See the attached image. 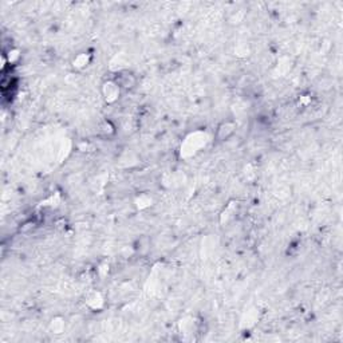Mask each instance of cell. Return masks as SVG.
Listing matches in <instances>:
<instances>
[{
    "mask_svg": "<svg viewBox=\"0 0 343 343\" xmlns=\"http://www.w3.org/2000/svg\"><path fill=\"white\" fill-rule=\"evenodd\" d=\"M236 123L233 121H223L219 123L216 129V140L223 142V141L229 140L233 134L236 133Z\"/></svg>",
    "mask_w": 343,
    "mask_h": 343,
    "instance_id": "cell-2",
    "label": "cell"
},
{
    "mask_svg": "<svg viewBox=\"0 0 343 343\" xmlns=\"http://www.w3.org/2000/svg\"><path fill=\"white\" fill-rule=\"evenodd\" d=\"M114 81L118 83V86L121 88V90L122 89H125V90H130V89H133L134 86H136V77H134L133 73H130V71L127 70H122L119 71V73H117V77L114 78Z\"/></svg>",
    "mask_w": 343,
    "mask_h": 343,
    "instance_id": "cell-3",
    "label": "cell"
},
{
    "mask_svg": "<svg viewBox=\"0 0 343 343\" xmlns=\"http://www.w3.org/2000/svg\"><path fill=\"white\" fill-rule=\"evenodd\" d=\"M89 63V56L86 54H79V55L74 59V66L77 67H84Z\"/></svg>",
    "mask_w": 343,
    "mask_h": 343,
    "instance_id": "cell-4",
    "label": "cell"
},
{
    "mask_svg": "<svg viewBox=\"0 0 343 343\" xmlns=\"http://www.w3.org/2000/svg\"><path fill=\"white\" fill-rule=\"evenodd\" d=\"M102 95L108 103H114L117 99L119 98V94H121V88L118 86L114 79H109V81L103 82L101 88Z\"/></svg>",
    "mask_w": 343,
    "mask_h": 343,
    "instance_id": "cell-1",
    "label": "cell"
}]
</instances>
